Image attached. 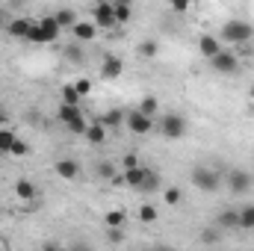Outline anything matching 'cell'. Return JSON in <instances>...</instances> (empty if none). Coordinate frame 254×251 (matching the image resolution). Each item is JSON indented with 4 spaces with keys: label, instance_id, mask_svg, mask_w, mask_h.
Here are the masks:
<instances>
[{
    "label": "cell",
    "instance_id": "d4e9b609",
    "mask_svg": "<svg viewBox=\"0 0 254 251\" xmlns=\"http://www.w3.org/2000/svg\"><path fill=\"white\" fill-rule=\"evenodd\" d=\"M240 228L254 231V204H249V207H243V210H240Z\"/></svg>",
    "mask_w": 254,
    "mask_h": 251
},
{
    "label": "cell",
    "instance_id": "ffe728a7",
    "mask_svg": "<svg viewBox=\"0 0 254 251\" xmlns=\"http://www.w3.org/2000/svg\"><path fill=\"white\" fill-rule=\"evenodd\" d=\"M154 189H160V175L151 172V169H145V178L139 184V192H154Z\"/></svg>",
    "mask_w": 254,
    "mask_h": 251
},
{
    "label": "cell",
    "instance_id": "277c9868",
    "mask_svg": "<svg viewBox=\"0 0 254 251\" xmlns=\"http://www.w3.org/2000/svg\"><path fill=\"white\" fill-rule=\"evenodd\" d=\"M225 184H228V189H231L234 195H246V192L252 189L254 178L246 172V169H231V172L225 175Z\"/></svg>",
    "mask_w": 254,
    "mask_h": 251
},
{
    "label": "cell",
    "instance_id": "74e56055",
    "mask_svg": "<svg viewBox=\"0 0 254 251\" xmlns=\"http://www.w3.org/2000/svg\"><path fill=\"white\" fill-rule=\"evenodd\" d=\"M190 6H192V0H172L175 12H190Z\"/></svg>",
    "mask_w": 254,
    "mask_h": 251
},
{
    "label": "cell",
    "instance_id": "60d3db41",
    "mask_svg": "<svg viewBox=\"0 0 254 251\" xmlns=\"http://www.w3.org/2000/svg\"><path fill=\"white\" fill-rule=\"evenodd\" d=\"M6 21H9V15H6V12L0 9V27H6Z\"/></svg>",
    "mask_w": 254,
    "mask_h": 251
},
{
    "label": "cell",
    "instance_id": "3957f363",
    "mask_svg": "<svg viewBox=\"0 0 254 251\" xmlns=\"http://www.w3.org/2000/svg\"><path fill=\"white\" fill-rule=\"evenodd\" d=\"M160 133H163L166 139H184V136H187V119L178 116V113L163 116V122H160Z\"/></svg>",
    "mask_w": 254,
    "mask_h": 251
},
{
    "label": "cell",
    "instance_id": "4dcf8cb0",
    "mask_svg": "<svg viewBox=\"0 0 254 251\" xmlns=\"http://www.w3.org/2000/svg\"><path fill=\"white\" fill-rule=\"evenodd\" d=\"M65 127H68V133H74V136H83V133H86V127H89V122H86L83 116H77V119H71Z\"/></svg>",
    "mask_w": 254,
    "mask_h": 251
},
{
    "label": "cell",
    "instance_id": "d590c367",
    "mask_svg": "<svg viewBox=\"0 0 254 251\" xmlns=\"http://www.w3.org/2000/svg\"><path fill=\"white\" fill-rule=\"evenodd\" d=\"M98 178H104V181H116V169H113L110 163H98Z\"/></svg>",
    "mask_w": 254,
    "mask_h": 251
},
{
    "label": "cell",
    "instance_id": "4316f807",
    "mask_svg": "<svg viewBox=\"0 0 254 251\" xmlns=\"http://www.w3.org/2000/svg\"><path fill=\"white\" fill-rule=\"evenodd\" d=\"M139 222L154 225V222H157V207H154V204H142V207H139Z\"/></svg>",
    "mask_w": 254,
    "mask_h": 251
},
{
    "label": "cell",
    "instance_id": "7bdbcfd3",
    "mask_svg": "<svg viewBox=\"0 0 254 251\" xmlns=\"http://www.w3.org/2000/svg\"><path fill=\"white\" fill-rule=\"evenodd\" d=\"M252 95H254V83H252Z\"/></svg>",
    "mask_w": 254,
    "mask_h": 251
},
{
    "label": "cell",
    "instance_id": "9c48e42d",
    "mask_svg": "<svg viewBox=\"0 0 254 251\" xmlns=\"http://www.w3.org/2000/svg\"><path fill=\"white\" fill-rule=\"evenodd\" d=\"M198 51H201V57H204V60H213V57L222 51V39H216V36L204 33V36H198Z\"/></svg>",
    "mask_w": 254,
    "mask_h": 251
},
{
    "label": "cell",
    "instance_id": "484cf974",
    "mask_svg": "<svg viewBox=\"0 0 254 251\" xmlns=\"http://www.w3.org/2000/svg\"><path fill=\"white\" fill-rule=\"evenodd\" d=\"M63 101H65V104L80 107V92H77V86H74V83H65V86H63Z\"/></svg>",
    "mask_w": 254,
    "mask_h": 251
},
{
    "label": "cell",
    "instance_id": "30bf717a",
    "mask_svg": "<svg viewBox=\"0 0 254 251\" xmlns=\"http://www.w3.org/2000/svg\"><path fill=\"white\" fill-rule=\"evenodd\" d=\"M39 27H42V36H45V45H51V42H57V39H60V33H63V27L57 24V18H54V15H45V18H39Z\"/></svg>",
    "mask_w": 254,
    "mask_h": 251
},
{
    "label": "cell",
    "instance_id": "f35d334b",
    "mask_svg": "<svg viewBox=\"0 0 254 251\" xmlns=\"http://www.w3.org/2000/svg\"><path fill=\"white\" fill-rule=\"evenodd\" d=\"M122 166H125V169H133V166H139V157H136V154H125V157H122Z\"/></svg>",
    "mask_w": 254,
    "mask_h": 251
},
{
    "label": "cell",
    "instance_id": "e575fe53",
    "mask_svg": "<svg viewBox=\"0 0 254 251\" xmlns=\"http://www.w3.org/2000/svg\"><path fill=\"white\" fill-rule=\"evenodd\" d=\"M65 60H71V63H83V51H80V42L65 48Z\"/></svg>",
    "mask_w": 254,
    "mask_h": 251
},
{
    "label": "cell",
    "instance_id": "7c38bea8",
    "mask_svg": "<svg viewBox=\"0 0 254 251\" xmlns=\"http://www.w3.org/2000/svg\"><path fill=\"white\" fill-rule=\"evenodd\" d=\"M57 175L63 178V181H77L80 178V163L77 160H68V157H63V160H57Z\"/></svg>",
    "mask_w": 254,
    "mask_h": 251
},
{
    "label": "cell",
    "instance_id": "ba28073f",
    "mask_svg": "<svg viewBox=\"0 0 254 251\" xmlns=\"http://www.w3.org/2000/svg\"><path fill=\"white\" fill-rule=\"evenodd\" d=\"M30 27H33V18H9L3 30H6L12 39H21V42H27V33H30Z\"/></svg>",
    "mask_w": 254,
    "mask_h": 251
},
{
    "label": "cell",
    "instance_id": "b9f144b4",
    "mask_svg": "<svg viewBox=\"0 0 254 251\" xmlns=\"http://www.w3.org/2000/svg\"><path fill=\"white\" fill-rule=\"evenodd\" d=\"M3 119H6V110H3V107H0V122H3Z\"/></svg>",
    "mask_w": 254,
    "mask_h": 251
},
{
    "label": "cell",
    "instance_id": "7a4b0ae2",
    "mask_svg": "<svg viewBox=\"0 0 254 251\" xmlns=\"http://www.w3.org/2000/svg\"><path fill=\"white\" fill-rule=\"evenodd\" d=\"M190 178H192V187L201 189V192H216V189L222 187V172L210 169V166H195Z\"/></svg>",
    "mask_w": 254,
    "mask_h": 251
},
{
    "label": "cell",
    "instance_id": "6da1fadb",
    "mask_svg": "<svg viewBox=\"0 0 254 251\" xmlns=\"http://www.w3.org/2000/svg\"><path fill=\"white\" fill-rule=\"evenodd\" d=\"M219 39L228 42V45H249L254 39V27L249 21H243V18H234V21H228L222 27V36Z\"/></svg>",
    "mask_w": 254,
    "mask_h": 251
},
{
    "label": "cell",
    "instance_id": "e0dca14e",
    "mask_svg": "<svg viewBox=\"0 0 254 251\" xmlns=\"http://www.w3.org/2000/svg\"><path fill=\"white\" fill-rule=\"evenodd\" d=\"M113 12H116V24H127V21L133 18L130 0H116V3H113Z\"/></svg>",
    "mask_w": 254,
    "mask_h": 251
},
{
    "label": "cell",
    "instance_id": "cb8c5ba5",
    "mask_svg": "<svg viewBox=\"0 0 254 251\" xmlns=\"http://www.w3.org/2000/svg\"><path fill=\"white\" fill-rule=\"evenodd\" d=\"M125 222H127V216L122 210H110V213L104 216V225H107V228H125Z\"/></svg>",
    "mask_w": 254,
    "mask_h": 251
},
{
    "label": "cell",
    "instance_id": "8d00e7d4",
    "mask_svg": "<svg viewBox=\"0 0 254 251\" xmlns=\"http://www.w3.org/2000/svg\"><path fill=\"white\" fill-rule=\"evenodd\" d=\"M74 86H77V92H80V98H86V95L92 92V80H86V77H80V80H77Z\"/></svg>",
    "mask_w": 254,
    "mask_h": 251
},
{
    "label": "cell",
    "instance_id": "d6986e66",
    "mask_svg": "<svg viewBox=\"0 0 254 251\" xmlns=\"http://www.w3.org/2000/svg\"><path fill=\"white\" fill-rule=\"evenodd\" d=\"M83 136H86V139H89L92 145H104V139H107V127L101 125V122H98V125H89Z\"/></svg>",
    "mask_w": 254,
    "mask_h": 251
},
{
    "label": "cell",
    "instance_id": "52a82bcc",
    "mask_svg": "<svg viewBox=\"0 0 254 251\" xmlns=\"http://www.w3.org/2000/svg\"><path fill=\"white\" fill-rule=\"evenodd\" d=\"M95 24H98V30H113L116 27V12H113V3H107V0H101L98 6H95Z\"/></svg>",
    "mask_w": 254,
    "mask_h": 251
},
{
    "label": "cell",
    "instance_id": "603a6c76",
    "mask_svg": "<svg viewBox=\"0 0 254 251\" xmlns=\"http://www.w3.org/2000/svg\"><path fill=\"white\" fill-rule=\"evenodd\" d=\"M136 110H139V113H145V116H151V119H154V113H157V110H160V101H157V98H154V95H148V98H142V101H139V107H136Z\"/></svg>",
    "mask_w": 254,
    "mask_h": 251
},
{
    "label": "cell",
    "instance_id": "f546056e",
    "mask_svg": "<svg viewBox=\"0 0 254 251\" xmlns=\"http://www.w3.org/2000/svg\"><path fill=\"white\" fill-rule=\"evenodd\" d=\"M18 136L12 133V130H6V127H0V154H9V148H12V142H15Z\"/></svg>",
    "mask_w": 254,
    "mask_h": 251
},
{
    "label": "cell",
    "instance_id": "4fadbf2b",
    "mask_svg": "<svg viewBox=\"0 0 254 251\" xmlns=\"http://www.w3.org/2000/svg\"><path fill=\"white\" fill-rule=\"evenodd\" d=\"M71 33H74L77 42H92V39L98 36V24H95V21H77V24L71 27Z\"/></svg>",
    "mask_w": 254,
    "mask_h": 251
},
{
    "label": "cell",
    "instance_id": "5bb4252c",
    "mask_svg": "<svg viewBox=\"0 0 254 251\" xmlns=\"http://www.w3.org/2000/svg\"><path fill=\"white\" fill-rule=\"evenodd\" d=\"M142 178H145V169H142V166H133V169H125V175H122V178H116L113 184H127V187L139 189Z\"/></svg>",
    "mask_w": 254,
    "mask_h": 251
},
{
    "label": "cell",
    "instance_id": "8992f818",
    "mask_svg": "<svg viewBox=\"0 0 254 251\" xmlns=\"http://www.w3.org/2000/svg\"><path fill=\"white\" fill-rule=\"evenodd\" d=\"M210 68L219 71V74H234V71L240 68V60H237L231 51H219V54L210 60Z\"/></svg>",
    "mask_w": 254,
    "mask_h": 251
},
{
    "label": "cell",
    "instance_id": "9a60e30c",
    "mask_svg": "<svg viewBox=\"0 0 254 251\" xmlns=\"http://www.w3.org/2000/svg\"><path fill=\"white\" fill-rule=\"evenodd\" d=\"M216 225H219V231H237V228H240V210H225V213H219Z\"/></svg>",
    "mask_w": 254,
    "mask_h": 251
},
{
    "label": "cell",
    "instance_id": "7402d4cb",
    "mask_svg": "<svg viewBox=\"0 0 254 251\" xmlns=\"http://www.w3.org/2000/svg\"><path fill=\"white\" fill-rule=\"evenodd\" d=\"M160 54V45H157V39H145L142 45H139V57H145V60H154Z\"/></svg>",
    "mask_w": 254,
    "mask_h": 251
},
{
    "label": "cell",
    "instance_id": "ab89813d",
    "mask_svg": "<svg viewBox=\"0 0 254 251\" xmlns=\"http://www.w3.org/2000/svg\"><path fill=\"white\" fill-rule=\"evenodd\" d=\"M201 240H204V243H216V240H219V234H216V231H207Z\"/></svg>",
    "mask_w": 254,
    "mask_h": 251
},
{
    "label": "cell",
    "instance_id": "f1b7e54d",
    "mask_svg": "<svg viewBox=\"0 0 254 251\" xmlns=\"http://www.w3.org/2000/svg\"><path fill=\"white\" fill-rule=\"evenodd\" d=\"M163 201H166L169 207H178V204L184 201V192H181L178 187H169L166 192H163Z\"/></svg>",
    "mask_w": 254,
    "mask_h": 251
},
{
    "label": "cell",
    "instance_id": "836d02e7",
    "mask_svg": "<svg viewBox=\"0 0 254 251\" xmlns=\"http://www.w3.org/2000/svg\"><path fill=\"white\" fill-rule=\"evenodd\" d=\"M107 240H110L113 246H119V243H125V240H127L125 228H107Z\"/></svg>",
    "mask_w": 254,
    "mask_h": 251
},
{
    "label": "cell",
    "instance_id": "2e32d148",
    "mask_svg": "<svg viewBox=\"0 0 254 251\" xmlns=\"http://www.w3.org/2000/svg\"><path fill=\"white\" fill-rule=\"evenodd\" d=\"M15 195H18L21 201H33V198H36V184H33L30 178H18V181H15Z\"/></svg>",
    "mask_w": 254,
    "mask_h": 251
},
{
    "label": "cell",
    "instance_id": "83f0119b",
    "mask_svg": "<svg viewBox=\"0 0 254 251\" xmlns=\"http://www.w3.org/2000/svg\"><path fill=\"white\" fill-rule=\"evenodd\" d=\"M125 119H127V116L122 113V110H110V113L104 116V122H101V125L107 127V130H110V127H119L122 122H125Z\"/></svg>",
    "mask_w": 254,
    "mask_h": 251
},
{
    "label": "cell",
    "instance_id": "1f68e13d",
    "mask_svg": "<svg viewBox=\"0 0 254 251\" xmlns=\"http://www.w3.org/2000/svg\"><path fill=\"white\" fill-rule=\"evenodd\" d=\"M27 42H33V45H45V36H42L39 21H33V27H30V33H27Z\"/></svg>",
    "mask_w": 254,
    "mask_h": 251
},
{
    "label": "cell",
    "instance_id": "ac0fdd59",
    "mask_svg": "<svg viewBox=\"0 0 254 251\" xmlns=\"http://www.w3.org/2000/svg\"><path fill=\"white\" fill-rule=\"evenodd\" d=\"M77 116H83V110H80V107H74V104H60V107H57V119H60V122H63V125H68V122H71V119H77Z\"/></svg>",
    "mask_w": 254,
    "mask_h": 251
},
{
    "label": "cell",
    "instance_id": "44dd1931",
    "mask_svg": "<svg viewBox=\"0 0 254 251\" xmlns=\"http://www.w3.org/2000/svg\"><path fill=\"white\" fill-rule=\"evenodd\" d=\"M54 18H57V24H60V27H74V24H77V21H80V18H77V12H74V9H60V12H57V15H54Z\"/></svg>",
    "mask_w": 254,
    "mask_h": 251
},
{
    "label": "cell",
    "instance_id": "d6a6232c",
    "mask_svg": "<svg viewBox=\"0 0 254 251\" xmlns=\"http://www.w3.org/2000/svg\"><path fill=\"white\" fill-rule=\"evenodd\" d=\"M27 154H30V145L21 142V139H15L12 148H9V157H27Z\"/></svg>",
    "mask_w": 254,
    "mask_h": 251
},
{
    "label": "cell",
    "instance_id": "8fae6325",
    "mask_svg": "<svg viewBox=\"0 0 254 251\" xmlns=\"http://www.w3.org/2000/svg\"><path fill=\"white\" fill-rule=\"evenodd\" d=\"M125 74V63L119 60V57H107L104 63H101V77L104 80H119Z\"/></svg>",
    "mask_w": 254,
    "mask_h": 251
},
{
    "label": "cell",
    "instance_id": "5b68a950",
    "mask_svg": "<svg viewBox=\"0 0 254 251\" xmlns=\"http://www.w3.org/2000/svg\"><path fill=\"white\" fill-rule=\"evenodd\" d=\"M127 130L136 133V136H145V133L154 130V119L145 116V113H139V110H130L127 113Z\"/></svg>",
    "mask_w": 254,
    "mask_h": 251
}]
</instances>
